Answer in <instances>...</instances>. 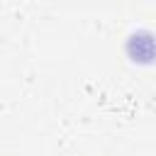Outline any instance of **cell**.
Returning a JSON list of instances; mask_svg holds the SVG:
<instances>
[{"mask_svg":"<svg viewBox=\"0 0 156 156\" xmlns=\"http://www.w3.org/2000/svg\"><path fill=\"white\" fill-rule=\"evenodd\" d=\"M122 54L134 68H154L156 66V29L146 24L132 27L122 39Z\"/></svg>","mask_w":156,"mask_h":156,"instance_id":"6da1fadb","label":"cell"}]
</instances>
